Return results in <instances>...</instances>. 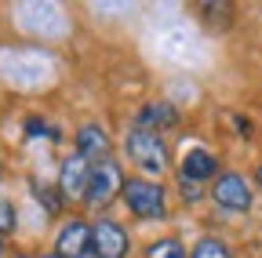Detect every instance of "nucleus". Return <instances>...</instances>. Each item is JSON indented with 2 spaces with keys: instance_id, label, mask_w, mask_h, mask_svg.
Returning <instances> with one entry per match:
<instances>
[{
  "instance_id": "39448f33",
  "label": "nucleus",
  "mask_w": 262,
  "mask_h": 258,
  "mask_svg": "<svg viewBox=\"0 0 262 258\" xmlns=\"http://www.w3.org/2000/svg\"><path fill=\"white\" fill-rule=\"evenodd\" d=\"M211 197H215V204L226 207V211H248V207H251V189H248V182H244L237 171L219 175L215 185H211Z\"/></svg>"
},
{
  "instance_id": "7ed1b4c3",
  "label": "nucleus",
  "mask_w": 262,
  "mask_h": 258,
  "mask_svg": "<svg viewBox=\"0 0 262 258\" xmlns=\"http://www.w3.org/2000/svg\"><path fill=\"white\" fill-rule=\"evenodd\" d=\"M124 175H120V164L110 156V160H102V164H95L91 168V185H88V200L95 204V207H106V204H113V197H120L124 193Z\"/></svg>"
},
{
  "instance_id": "dca6fc26",
  "label": "nucleus",
  "mask_w": 262,
  "mask_h": 258,
  "mask_svg": "<svg viewBox=\"0 0 262 258\" xmlns=\"http://www.w3.org/2000/svg\"><path fill=\"white\" fill-rule=\"evenodd\" d=\"M255 182H258V189H262V164H258V171H255Z\"/></svg>"
},
{
  "instance_id": "0eeeda50",
  "label": "nucleus",
  "mask_w": 262,
  "mask_h": 258,
  "mask_svg": "<svg viewBox=\"0 0 262 258\" xmlns=\"http://www.w3.org/2000/svg\"><path fill=\"white\" fill-rule=\"evenodd\" d=\"M91 251V225L84 222H66L58 229V240H55V254L58 258H80Z\"/></svg>"
},
{
  "instance_id": "20e7f679",
  "label": "nucleus",
  "mask_w": 262,
  "mask_h": 258,
  "mask_svg": "<svg viewBox=\"0 0 262 258\" xmlns=\"http://www.w3.org/2000/svg\"><path fill=\"white\" fill-rule=\"evenodd\" d=\"M88 185H91V164L80 153L66 156V164L58 171V193L66 200H80V197L88 200Z\"/></svg>"
},
{
  "instance_id": "f257e3e1",
  "label": "nucleus",
  "mask_w": 262,
  "mask_h": 258,
  "mask_svg": "<svg viewBox=\"0 0 262 258\" xmlns=\"http://www.w3.org/2000/svg\"><path fill=\"white\" fill-rule=\"evenodd\" d=\"M127 156L149 175H164L168 171V149H164L160 135L142 131V127H131L127 131Z\"/></svg>"
},
{
  "instance_id": "6e6552de",
  "label": "nucleus",
  "mask_w": 262,
  "mask_h": 258,
  "mask_svg": "<svg viewBox=\"0 0 262 258\" xmlns=\"http://www.w3.org/2000/svg\"><path fill=\"white\" fill-rule=\"evenodd\" d=\"M77 153L88 164H102L110 160V135L102 131V124H84L77 131Z\"/></svg>"
},
{
  "instance_id": "4468645a",
  "label": "nucleus",
  "mask_w": 262,
  "mask_h": 258,
  "mask_svg": "<svg viewBox=\"0 0 262 258\" xmlns=\"http://www.w3.org/2000/svg\"><path fill=\"white\" fill-rule=\"evenodd\" d=\"M15 207H11V200H4V197H0V237H8L11 229H15Z\"/></svg>"
},
{
  "instance_id": "f8f14e48",
  "label": "nucleus",
  "mask_w": 262,
  "mask_h": 258,
  "mask_svg": "<svg viewBox=\"0 0 262 258\" xmlns=\"http://www.w3.org/2000/svg\"><path fill=\"white\" fill-rule=\"evenodd\" d=\"M149 258H186V247H182V240L168 237V240L149 244Z\"/></svg>"
},
{
  "instance_id": "2eb2a0df",
  "label": "nucleus",
  "mask_w": 262,
  "mask_h": 258,
  "mask_svg": "<svg viewBox=\"0 0 262 258\" xmlns=\"http://www.w3.org/2000/svg\"><path fill=\"white\" fill-rule=\"evenodd\" d=\"M26 131H29V135H51V138L58 135L55 127H48V124H44V120H37V116H33V120L26 124Z\"/></svg>"
},
{
  "instance_id": "423d86ee",
  "label": "nucleus",
  "mask_w": 262,
  "mask_h": 258,
  "mask_svg": "<svg viewBox=\"0 0 262 258\" xmlns=\"http://www.w3.org/2000/svg\"><path fill=\"white\" fill-rule=\"evenodd\" d=\"M127 233L120 229L117 222L102 218V222H95L91 225V251H98L102 258H124L127 254Z\"/></svg>"
},
{
  "instance_id": "a211bd4d",
  "label": "nucleus",
  "mask_w": 262,
  "mask_h": 258,
  "mask_svg": "<svg viewBox=\"0 0 262 258\" xmlns=\"http://www.w3.org/2000/svg\"><path fill=\"white\" fill-rule=\"evenodd\" d=\"M0 254H4V237H0Z\"/></svg>"
},
{
  "instance_id": "1a4fd4ad",
  "label": "nucleus",
  "mask_w": 262,
  "mask_h": 258,
  "mask_svg": "<svg viewBox=\"0 0 262 258\" xmlns=\"http://www.w3.org/2000/svg\"><path fill=\"white\" fill-rule=\"evenodd\" d=\"M215 171H219V164H215V156H211L204 146H193V149L182 156V182L201 185V182H208Z\"/></svg>"
},
{
  "instance_id": "f03ea898",
  "label": "nucleus",
  "mask_w": 262,
  "mask_h": 258,
  "mask_svg": "<svg viewBox=\"0 0 262 258\" xmlns=\"http://www.w3.org/2000/svg\"><path fill=\"white\" fill-rule=\"evenodd\" d=\"M120 197H124L127 211H135L139 218H164V189H160V182L127 178Z\"/></svg>"
},
{
  "instance_id": "ddd939ff",
  "label": "nucleus",
  "mask_w": 262,
  "mask_h": 258,
  "mask_svg": "<svg viewBox=\"0 0 262 258\" xmlns=\"http://www.w3.org/2000/svg\"><path fill=\"white\" fill-rule=\"evenodd\" d=\"M193 258H229V251L219 244V240H201V244H196V251H193Z\"/></svg>"
},
{
  "instance_id": "aec40b11",
  "label": "nucleus",
  "mask_w": 262,
  "mask_h": 258,
  "mask_svg": "<svg viewBox=\"0 0 262 258\" xmlns=\"http://www.w3.org/2000/svg\"><path fill=\"white\" fill-rule=\"evenodd\" d=\"M18 258H26V254H18Z\"/></svg>"
},
{
  "instance_id": "6ab92c4d",
  "label": "nucleus",
  "mask_w": 262,
  "mask_h": 258,
  "mask_svg": "<svg viewBox=\"0 0 262 258\" xmlns=\"http://www.w3.org/2000/svg\"><path fill=\"white\" fill-rule=\"evenodd\" d=\"M44 258H58V254H44Z\"/></svg>"
},
{
  "instance_id": "9b49d317",
  "label": "nucleus",
  "mask_w": 262,
  "mask_h": 258,
  "mask_svg": "<svg viewBox=\"0 0 262 258\" xmlns=\"http://www.w3.org/2000/svg\"><path fill=\"white\" fill-rule=\"evenodd\" d=\"M175 120H179V109L171 102H149L139 113V127L142 131H153V135H157V127H171Z\"/></svg>"
},
{
  "instance_id": "f3484780",
  "label": "nucleus",
  "mask_w": 262,
  "mask_h": 258,
  "mask_svg": "<svg viewBox=\"0 0 262 258\" xmlns=\"http://www.w3.org/2000/svg\"><path fill=\"white\" fill-rule=\"evenodd\" d=\"M80 258H102V254H98V251H88V254H80Z\"/></svg>"
},
{
  "instance_id": "9d476101",
  "label": "nucleus",
  "mask_w": 262,
  "mask_h": 258,
  "mask_svg": "<svg viewBox=\"0 0 262 258\" xmlns=\"http://www.w3.org/2000/svg\"><path fill=\"white\" fill-rule=\"evenodd\" d=\"M26 26L37 33H66V18L55 4H26Z\"/></svg>"
}]
</instances>
